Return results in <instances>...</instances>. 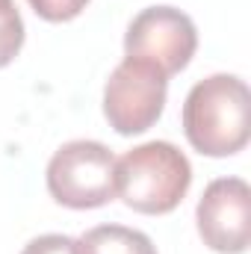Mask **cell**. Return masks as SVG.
<instances>
[{"label": "cell", "mask_w": 251, "mask_h": 254, "mask_svg": "<svg viewBox=\"0 0 251 254\" xmlns=\"http://www.w3.org/2000/svg\"><path fill=\"white\" fill-rule=\"evenodd\" d=\"M184 133L204 157H234L251 136V92L237 74L198 80L184 101Z\"/></svg>", "instance_id": "obj_1"}, {"label": "cell", "mask_w": 251, "mask_h": 254, "mask_svg": "<svg viewBox=\"0 0 251 254\" xmlns=\"http://www.w3.org/2000/svg\"><path fill=\"white\" fill-rule=\"evenodd\" d=\"M192 166L172 142H145L116 160V195L145 216L172 213L189 192Z\"/></svg>", "instance_id": "obj_2"}, {"label": "cell", "mask_w": 251, "mask_h": 254, "mask_svg": "<svg viewBox=\"0 0 251 254\" xmlns=\"http://www.w3.org/2000/svg\"><path fill=\"white\" fill-rule=\"evenodd\" d=\"M48 192L71 210L104 207L116 198V157L104 142L74 139L48 163Z\"/></svg>", "instance_id": "obj_3"}, {"label": "cell", "mask_w": 251, "mask_h": 254, "mask_svg": "<svg viewBox=\"0 0 251 254\" xmlns=\"http://www.w3.org/2000/svg\"><path fill=\"white\" fill-rule=\"evenodd\" d=\"M198 51V30L175 6L142 9L125 33V57L157 68L163 77L181 74Z\"/></svg>", "instance_id": "obj_4"}, {"label": "cell", "mask_w": 251, "mask_h": 254, "mask_svg": "<svg viewBox=\"0 0 251 254\" xmlns=\"http://www.w3.org/2000/svg\"><path fill=\"white\" fill-rule=\"evenodd\" d=\"M169 95V77L139 60H122L104 86V116L122 136L145 133L160 122Z\"/></svg>", "instance_id": "obj_5"}, {"label": "cell", "mask_w": 251, "mask_h": 254, "mask_svg": "<svg viewBox=\"0 0 251 254\" xmlns=\"http://www.w3.org/2000/svg\"><path fill=\"white\" fill-rule=\"evenodd\" d=\"M198 234L219 254H243L251 243V187L243 178L213 181L195 210Z\"/></svg>", "instance_id": "obj_6"}, {"label": "cell", "mask_w": 251, "mask_h": 254, "mask_svg": "<svg viewBox=\"0 0 251 254\" xmlns=\"http://www.w3.org/2000/svg\"><path fill=\"white\" fill-rule=\"evenodd\" d=\"M77 254H157L148 234L125 225H98L77 240Z\"/></svg>", "instance_id": "obj_7"}, {"label": "cell", "mask_w": 251, "mask_h": 254, "mask_svg": "<svg viewBox=\"0 0 251 254\" xmlns=\"http://www.w3.org/2000/svg\"><path fill=\"white\" fill-rule=\"evenodd\" d=\"M24 48V21L15 0H0V68L12 63Z\"/></svg>", "instance_id": "obj_8"}, {"label": "cell", "mask_w": 251, "mask_h": 254, "mask_svg": "<svg viewBox=\"0 0 251 254\" xmlns=\"http://www.w3.org/2000/svg\"><path fill=\"white\" fill-rule=\"evenodd\" d=\"M39 18L51 21V24H63V21H74L86 6L89 0H27Z\"/></svg>", "instance_id": "obj_9"}, {"label": "cell", "mask_w": 251, "mask_h": 254, "mask_svg": "<svg viewBox=\"0 0 251 254\" xmlns=\"http://www.w3.org/2000/svg\"><path fill=\"white\" fill-rule=\"evenodd\" d=\"M21 254H77V240L65 234H45V237L30 240Z\"/></svg>", "instance_id": "obj_10"}]
</instances>
